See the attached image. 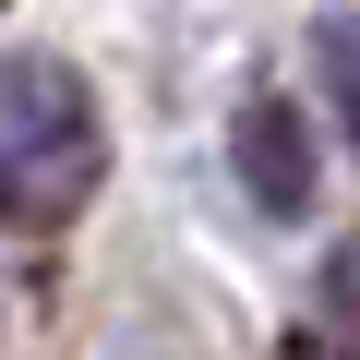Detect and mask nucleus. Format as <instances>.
<instances>
[{"instance_id": "nucleus-1", "label": "nucleus", "mask_w": 360, "mask_h": 360, "mask_svg": "<svg viewBox=\"0 0 360 360\" xmlns=\"http://www.w3.org/2000/svg\"><path fill=\"white\" fill-rule=\"evenodd\" d=\"M108 168V132H96V96L72 60H0V217L25 229H60Z\"/></svg>"}, {"instance_id": "nucleus-2", "label": "nucleus", "mask_w": 360, "mask_h": 360, "mask_svg": "<svg viewBox=\"0 0 360 360\" xmlns=\"http://www.w3.org/2000/svg\"><path fill=\"white\" fill-rule=\"evenodd\" d=\"M229 156H240V193L264 217H312V132H300L288 96H252L240 132H229Z\"/></svg>"}, {"instance_id": "nucleus-3", "label": "nucleus", "mask_w": 360, "mask_h": 360, "mask_svg": "<svg viewBox=\"0 0 360 360\" xmlns=\"http://www.w3.org/2000/svg\"><path fill=\"white\" fill-rule=\"evenodd\" d=\"M312 60H324V96H336V120H348V144H360V25L336 13V25L312 37Z\"/></svg>"}]
</instances>
